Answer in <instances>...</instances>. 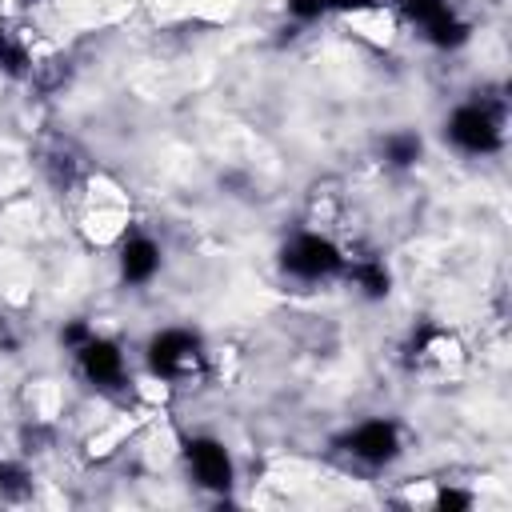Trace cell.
Here are the masks:
<instances>
[{
	"label": "cell",
	"instance_id": "1",
	"mask_svg": "<svg viewBox=\"0 0 512 512\" xmlns=\"http://www.w3.org/2000/svg\"><path fill=\"white\" fill-rule=\"evenodd\" d=\"M448 140L464 152H496L500 148V128H496V116L480 104H468V108H456L452 120H448Z\"/></svg>",
	"mask_w": 512,
	"mask_h": 512
},
{
	"label": "cell",
	"instance_id": "2",
	"mask_svg": "<svg viewBox=\"0 0 512 512\" xmlns=\"http://www.w3.org/2000/svg\"><path fill=\"white\" fill-rule=\"evenodd\" d=\"M280 260L292 276H304V280H316V276H328L340 268V252L324 236H296L292 244H284Z\"/></svg>",
	"mask_w": 512,
	"mask_h": 512
},
{
	"label": "cell",
	"instance_id": "3",
	"mask_svg": "<svg viewBox=\"0 0 512 512\" xmlns=\"http://www.w3.org/2000/svg\"><path fill=\"white\" fill-rule=\"evenodd\" d=\"M404 12L416 24H424V32L432 36V44H440V48H456L468 36V28L448 12L444 0H404Z\"/></svg>",
	"mask_w": 512,
	"mask_h": 512
},
{
	"label": "cell",
	"instance_id": "4",
	"mask_svg": "<svg viewBox=\"0 0 512 512\" xmlns=\"http://www.w3.org/2000/svg\"><path fill=\"white\" fill-rule=\"evenodd\" d=\"M148 360L156 372L164 376H176V372H188L200 364V348L188 332H160L152 344H148Z\"/></svg>",
	"mask_w": 512,
	"mask_h": 512
},
{
	"label": "cell",
	"instance_id": "5",
	"mask_svg": "<svg viewBox=\"0 0 512 512\" xmlns=\"http://www.w3.org/2000/svg\"><path fill=\"white\" fill-rule=\"evenodd\" d=\"M184 452H188V464H192L200 484H208V488H228L232 484V460H228L224 444L200 436V440H188Z\"/></svg>",
	"mask_w": 512,
	"mask_h": 512
},
{
	"label": "cell",
	"instance_id": "6",
	"mask_svg": "<svg viewBox=\"0 0 512 512\" xmlns=\"http://www.w3.org/2000/svg\"><path fill=\"white\" fill-rule=\"evenodd\" d=\"M396 448H400L396 428L384 424V420H368V424H360V428L348 436V452L360 456V460H368V464H384V460H392Z\"/></svg>",
	"mask_w": 512,
	"mask_h": 512
},
{
	"label": "cell",
	"instance_id": "7",
	"mask_svg": "<svg viewBox=\"0 0 512 512\" xmlns=\"http://www.w3.org/2000/svg\"><path fill=\"white\" fill-rule=\"evenodd\" d=\"M120 268H124V280H132V284L152 280V272L160 268V252H156V244L144 240V236L128 240L124 252H120Z\"/></svg>",
	"mask_w": 512,
	"mask_h": 512
},
{
	"label": "cell",
	"instance_id": "8",
	"mask_svg": "<svg viewBox=\"0 0 512 512\" xmlns=\"http://www.w3.org/2000/svg\"><path fill=\"white\" fill-rule=\"evenodd\" d=\"M80 364L96 384H112L120 376V352L108 340H88L80 344Z\"/></svg>",
	"mask_w": 512,
	"mask_h": 512
},
{
	"label": "cell",
	"instance_id": "9",
	"mask_svg": "<svg viewBox=\"0 0 512 512\" xmlns=\"http://www.w3.org/2000/svg\"><path fill=\"white\" fill-rule=\"evenodd\" d=\"M384 156L396 164V168H408L420 160V136L416 132H396L384 140Z\"/></svg>",
	"mask_w": 512,
	"mask_h": 512
},
{
	"label": "cell",
	"instance_id": "10",
	"mask_svg": "<svg viewBox=\"0 0 512 512\" xmlns=\"http://www.w3.org/2000/svg\"><path fill=\"white\" fill-rule=\"evenodd\" d=\"M356 280H360V288H364L368 296H384V292H388V272H384L380 264H360V268H356Z\"/></svg>",
	"mask_w": 512,
	"mask_h": 512
},
{
	"label": "cell",
	"instance_id": "11",
	"mask_svg": "<svg viewBox=\"0 0 512 512\" xmlns=\"http://www.w3.org/2000/svg\"><path fill=\"white\" fill-rule=\"evenodd\" d=\"M0 68H8V72H24V52L0 32Z\"/></svg>",
	"mask_w": 512,
	"mask_h": 512
},
{
	"label": "cell",
	"instance_id": "12",
	"mask_svg": "<svg viewBox=\"0 0 512 512\" xmlns=\"http://www.w3.org/2000/svg\"><path fill=\"white\" fill-rule=\"evenodd\" d=\"M0 492L20 496V492H24V472H20V468H12V464H0Z\"/></svg>",
	"mask_w": 512,
	"mask_h": 512
},
{
	"label": "cell",
	"instance_id": "13",
	"mask_svg": "<svg viewBox=\"0 0 512 512\" xmlns=\"http://www.w3.org/2000/svg\"><path fill=\"white\" fill-rule=\"evenodd\" d=\"M436 504H440L444 512H464V508L472 504V496H468V492H456V488H444Z\"/></svg>",
	"mask_w": 512,
	"mask_h": 512
},
{
	"label": "cell",
	"instance_id": "14",
	"mask_svg": "<svg viewBox=\"0 0 512 512\" xmlns=\"http://www.w3.org/2000/svg\"><path fill=\"white\" fill-rule=\"evenodd\" d=\"M288 8H292V16L312 20V16H320V12H324V0H288Z\"/></svg>",
	"mask_w": 512,
	"mask_h": 512
},
{
	"label": "cell",
	"instance_id": "15",
	"mask_svg": "<svg viewBox=\"0 0 512 512\" xmlns=\"http://www.w3.org/2000/svg\"><path fill=\"white\" fill-rule=\"evenodd\" d=\"M64 344H88V328L84 324H68L64 328Z\"/></svg>",
	"mask_w": 512,
	"mask_h": 512
}]
</instances>
